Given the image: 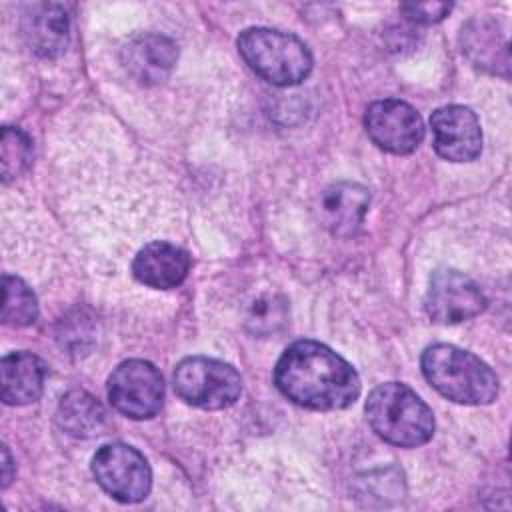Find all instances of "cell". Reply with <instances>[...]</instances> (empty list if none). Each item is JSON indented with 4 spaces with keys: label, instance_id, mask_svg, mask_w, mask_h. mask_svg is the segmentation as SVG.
Here are the masks:
<instances>
[{
    "label": "cell",
    "instance_id": "6da1fadb",
    "mask_svg": "<svg viewBox=\"0 0 512 512\" xmlns=\"http://www.w3.org/2000/svg\"><path fill=\"white\" fill-rule=\"evenodd\" d=\"M274 384L294 404L320 412L348 408L360 394L356 370L314 340H298L282 352Z\"/></svg>",
    "mask_w": 512,
    "mask_h": 512
},
{
    "label": "cell",
    "instance_id": "52a82bcc",
    "mask_svg": "<svg viewBox=\"0 0 512 512\" xmlns=\"http://www.w3.org/2000/svg\"><path fill=\"white\" fill-rule=\"evenodd\" d=\"M110 404L134 420L152 418L162 408L164 380L160 370L146 360H126L108 378Z\"/></svg>",
    "mask_w": 512,
    "mask_h": 512
},
{
    "label": "cell",
    "instance_id": "e0dca14e",
    "mask_svg": "<svg viewBox=\"0 0 512 512\" xmlns=\"http://www.w3.org/2000/svg\"><path fill=\"white\" fill-rule=\"evenodd\" d=\"M58 426L74 438L98 436L106 426L102 404L84 390H72L62 396L56 410Z\"/></svg>",
    "mask_w": 512,
    "mask_h": 512
},
{
    "label": "cell",
    "instance_id": "ba28073f",
    "mask_svg": "<svg viewBox=\"0 0 512 512\" xmlns=\"http://www.w3.org/2000/svg\"><path fill=\"white\" fill-rule=\"evenodd\" d=\"M364 126L370 140L390 154H410L424 140L420 114L402 100H376L364 114Z\"/></svg>",
    "mask_w": 512,
    "mask_h": 512
},
{
    "label": "cell",
    "instance_id": "3957f363",
    "mask_svg": "<svg viewBox=\"0 0 512 512\" xmlns=\"http://www.w3.org/2000/svg\"><path fill=\"white\" fill-rule=\"evenodd\" d=\"M364 410L372 430L394 446L414 448L426 444L434 434L432 410L406 384L386 382L376 386Z\"/></svg>",
    "mask_w": 512,
    "mask_h": 512
},
{
    "label": "cell",
    "instance_id": "44dd1931",
    "mask_svg": "<svg viewBox=\"0 0 512 512\" xmlns=\"http://www.w3.org/2000/svg\"><path fill=\"white\" fill-rule=\"evenodd\" d=\"M402 14L414 22H422V24H432L442 20L452 6L446 2H408L400 6Z\"/></svg>",
    "mask_w": 512,
    "mask_h": 512
},
{
    "label": "cell",
    "instance_id": "ac0fdd59",
    "mask_svg": "<svg viewBox=\"0 0 512 512\" xmlns=\"http://www.w3.org/2000/svg\"><path fill=\"white\" fill-rule=\"evenodd\" d=\"M2 322L8 326H30L38 318V302L32 288L18 276L4 274Z\"/></svg>",
    "mask_w": 512,
    "mask_h": 512
},
{
    "label": "cell",
    "instance_id": "4fadbf2b",
    "mask_svg": "<svg viewBox=\"0 0 512 512\" xmlns=\"http://www.w3.org/2000/svg\"><path fill=\"white\" fill-rule=\"evenodd\" d=\"M460 46L474 68L508 76V42L496 20L482 16L466 22L460 32Z\"/></svg>",
    "mask_w": 512,
    "mask_h": 512
},
{
    "label": "cell",
    "instance_id": "7c38bea8",
    "mask_svg": "<svg viewBox=\"0 0 512 512\" xmlns=\"http://www.w3.org/2000/svg\"><path fill=\"white\" fill-rule=\"evenodd\" d=\"M190 272V256L170 242H150L132 260L138 282L158 290H170L184 282Z\"/></svg>",
    "mask_w": 512,
    "mask_h": 512
},
{
    "label": "cell",
    "instance_id": "7a4b0ae2",
    "mask_svg": "<svg viewBox=\"0 0 512 512\" xmlns=\"http://www.w3.org/2000/svg\"><path fill=\"white\" fill-rule=\"evenodd\" d=\"M424 378L444 398L458 404H490L498 396L492 368L468 350L452 344H432L422 352Z\"/></svg>",
    "mask_w": 512,
    "mask_h": 512
},
{
    "label": "cell",
    "instance_id": "ffe728a7",
    "mask_svg": "<svg viewBox=\"0 0 512 512\" xmlns=\"http://www.w3.org/2000/svg\"><path fill=\"white\" fill-rule=\"evenodd\" d=\"M288 320V302L278 294H262L250 304L246 326L256 336L278 332Z\"/></svg>",
    "mask_w": 512,
    "mask_h": 512
},
{
    "label": "cell",
    "instance_id": "7402d4cb",
    "mask_svg": "<svg viewBox=\"0 0 512 512\" xmlns=\"http://www.w3.org/2000/svg\"><path fill=\"white\" fill-rule=\"evenodd\" d=\"M8 468H10V454H8L6 446H4V486L10 482V474H8Z\"/></svg>",
    "mask_w": 512,
    "mask_h": 512
},
{
    "label": "cell",
    "instance_id": "9c48e42d",
    "mask_svg": "<svg viewBox=\"0 0 512 512\" xmlns=\"http://www.w3.org/2000/svg\"><path fill=\"white\" fill-rule=\"evenodd\" d=\"M424 308L434 322L458 324L484 312L486 296L466 274L452 268H440L430 276Z\"/></svg>",
    "mask_w": 512,
    "mask_h": 512
},
{
    "label": "cell",
    "instance_id": "30bf717a",
    "mask_svg": "<svg viewBox=\"0 0 512 512\" xmlns=\"http://www.w3.org/2000/svg\"><path fill=\"white\" fill-rule=\"evenodd\" d=\"M430 128L434 150L452 162H470L482 152V130L476 114L468 106L450 104L432 112Z\"/></svg>",
    "mask_w": 512,
    "mask_h": 512
},
{
    "label": "cell",
    "instance_id": "9a60e30c",
    "mask_svg": "<svg viewBox=\"0 0 512 512\" xmlns=\"http://www.w3.org/2000/svg\"><path fill=\"white\" fill-rule=\"evenodd\" d=\"M24 38L36 56H62L70 44V16L66 8L56 2L32 6L24 18Z\"/></svg>",
    "mask_w": 512,
    "mask_h": 512
},
{
    "label": "cell",
    "instance_id": "8fae6325",
    "mask_svg": "<svg viewBox=\"0 0 512 512\" xmlns=\"http://www.w3.org/2000/svg\"><path fill=\"white\" fill-rule=\"evenodd\" d=\"M178 58L176 44L164 34H140L122 50V62L128 74L144 86L164 82Z\"/></svg>",
    "mask_w": 512,
    "mask_h": 512
},
{
    "label": "cell",
    "instance_id": "2e32d148",
    "mask_svg": "<svg viewBox=\"0 0 512 512\" xmlns=\"http://www.w3.org/2000/svg\"><path fill=\"white\" fill-rule=\"evenodd\" d=\"M46 378L44 362L26 350L10 352L0 364L2 400L10 406L32 404L42 396Z\"/></svg>",
    "mask_w": 512,
    "mask_h": 512
},
{
    "label": "cell",
    "instance_id": "8992f818",
    "mask_svg": "<svg viewBox=\"0 0 512 512\" xmlns=\"http://www.w3.org/2000/svg\"><path fill=\"white\" fill-rule=\"evenodd\" d=\"M96 482L118 502L134 504L148 496L152 472L146 458L122 442L104 444L92 458Z\"/></svg>",
    "mask_w": 512,
    "mask_h": 512
},
{
    "label": "cell",
    "instance_id": "277c9868",
    "mask_svg": "<svg viewBox=\"0 0 512 512\" xmlns=\"http://www.w3.org/2000/svg\"><path fill=\"white\" fill-rule=\"evenodd\" d=\"M238 52L258 76L276 86L300 84L312 70L308 46L294 34L272 28L242 30Z\"/></svg>",
    "mask_w": 512,
    "mask_h": 512
},
{
    "label": "cell",
    "instance_id": "d6986e66",
    "mask_svg": "<svg viewBox=\"0 0 512 512\" xmlns=\"http://www.w3.org/2000/svg\"><path fill=\"white\" fill-rule=\"evenodd\" d=\"M0 160H2V180L10 182L22 176L32 164V140L26 132L14 126H4L2 144H0Z\"/></svg>",
    "mask_w": 512,
    "mask_h": 512
},
{
    "label": "cell",
    "instance_id": "5b68a950",
    "mask_svg": "<svg viewBox=\"0 0 512 512\" xmlns=\"http://www.w3.org/2000/svg\"><path fill=\"white\" fill-rule=\"evenodd\" d=\"M172 382L186 404L204 410L228 408L242 392L240 374L230 364L208 356L184 358L174 368Z\"/></svg>",
    "mask_w": 512,
    "mask_h": 512
},
{
    "label": "cell",
    "instance_id": "5bb4252c",
    "mask_svg": "<svg viewBox=\"0 0 512 512\" xmlns=\"http://www.w3.org/2000/svg\"><path fill=\"white\" fill-rule=\"evenodd\" d=\"M370 192L358 182H336L322 192L320 218L338 236L354 234L366 218Z\"/></svg>",
    "mask_w": 512,
    "mask_h": 512
}]
</instances>
